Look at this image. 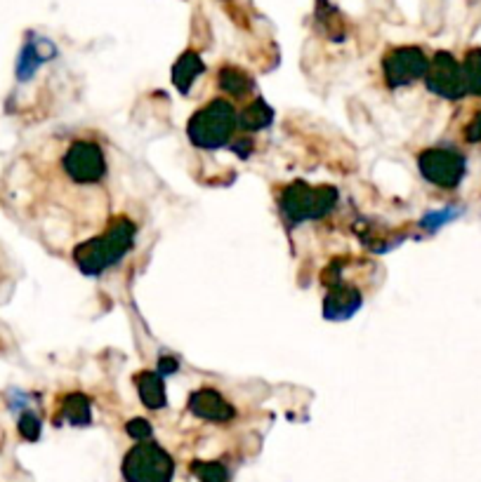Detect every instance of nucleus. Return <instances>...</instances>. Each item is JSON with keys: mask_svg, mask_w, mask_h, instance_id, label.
<instances>
[{"mask_svg": "<svg viewBox=\"0 0 481 482\" xmlns=\"http://www.w3.org/2000/svg\"><path fill=\"white\" fill-rule=\"evenodd\" d=\"M132 241H135V226L132 221L121 217L111 224L102 238L78 245L74 252L76 262L85 275H100L104 268L121 262L125 252L132 248Z\"/></svg>", "mask_w": 481, "mask_h": 482, "instance_id": "1", "label": "nucleus"}, {"mask_svg": "<svg viewBox=\"0 0 481 482\" xmlns=\"http://www.w3.org/2000/svg\"><path fill=\"white\" fill-rule=\"evenodd\" d=\"M236 125L238 115L234 107H231L229 101L215 99L191 115L187 132H189L191 144H196L198 148L215 151V148H222L229 144L231 134L236 132Z\"/></svg>", "mask_w": 481, "mask_h": 482, "instance_id": "2", "label": "nucleus"}, {"mask_svg": "<svg viewBox=\"0 0 481 482\" xmlns=\"http://www.w3.org/2000/svg\"><path fill=\"white\" fill-rule=\"evenodd\" d=\"M338 202V191L335 188H309L305 184H293L285 188L281 195V209L291 221H305V219H319L333 205Z\"/></svg>", "mask_w": 481, "mask_h": 482, "instance_id": "3", "label": "nucleus"}, {"mask_svg": "<svg viewBox=\"0 0 481 482\" xmlns=\"http://www.w3.org/2000/svg\"><path fill=\"white\" fill-rule=\"evenodd\" d=\"M64 168H67L68 177L78 184H95L107 172V162H104V155L97 144L78 141L64 155Z\"/></svg>", "mask_w": 481, "mask_h": 482, "instance_id": "4", "label": "nucleus"}, {"mask_svg": "<svg viewBox=\"0 0 481 482\" xmlns=\"http://www.w3.org/2000/svg\"><path fill=\"white\" fill-rule=\"evenodd\" d=\"M421 172L422 177L441 188H453L462 179L465 172V161L453 151L444 148H432L421 155Z\"/></svg>", "mask_w": 481, "mask_h": 482, "instance_id": "5", "label": "nucleus"}, {"mask_svg": "<svg viewBox=\"0 0 481 482\" xmlns=\"http://www.w3.org/2000/svg\"><path fill=\"white\" fill-rule=\"evenodd\" d=\"M387 81L392 88L413 83L425 71V57L418 50H399L385 61Z\"/></svg>", "mask_w": 481, "mask_h": 482, "instance_id": "6", "label": "nucleus"}, {"mask_svg": "<svg viewBox=\"0 0 481 482\" xmlns=\"http://www.w3.org/2000/svg\"><path fill=\"white\" fill-rule=\"evenodd\" d=\"M125 470L130 476L137 478L140 473H156L158 478L170 476V459L161 452L156 445H140L132 454L125 459Z\"/></svg>", "mask_w": 481, "mask_h": 482, "instance_id": "7", "label": "nucleus"}, {"mask_svg": "<svg viewBox=\"0 0 481 482\" xmlns=\"http://www.w3.org/2000/svg\"><path fill=\"white\" fill-rule=\"evenodd\" d=\"M189 409L196 416H204L208 422H227L234 416V407L227 405L222 395L217 393V391L204 389L196 391V393L191 395L189 400Z\"/></svg>", "mask_w": 481, "mask_h": 482, "instance_id": "8", "label": "nucleus"}, {"mask_svg": "<svg viewBox=\"0 0 481 482\" xmlns=\"http://www.w3.org/2000/svg\"><path fill=\"white\" fill-rule=\"evenodd\" d=\"M428 85L441 97H461L462 94V78L458 68L451 59L439 57L434 64L432 74L428 75Z\"/></svg>", "mask_w": 481, "mask_h": 482, "instance_id": "9", "label": "nucleus"}, {"mask_svg": "<svg viewBox=\"0 0 481 482\" xmlns=\"http://www.w3.org/2000/svg\"><path fill=\"white\" fill-rule=\"evenodd\" d=\"M361 306V295L352 288H335V292L328 295L324 306L325 318L331 320H345L349 315H354Z\"/></svg>", "mask_w": 481, "mask_h": 482, "instance_id": "10", "label": "nucleus"}, {"mask_svg": "<svg viewBox=\"0 0 481 482\" xmlns=\"http://www.w3.org/2000/svg\"><path fill=\"white\" fill-rule=\"evenodd\" d=\"M137 386H140V395H142V402L147 407L158 409L165 405V391H163V376L154 375V372H147L137 379Z\"/></svg>", "mask_w": 481, "mask_h": 482, "instance_id": "11", "label": "nucleus"}, {"mask_svg": "<svg viewBox=\"0 0 481 482\" xmlns=\"http://www.w3.org/2000/svg\"><path fill=\"white\" fill-rule=\"evenodd\" d=\"M271 118H274V115H271V108L267 107V104H262V101H253L251 107L238 115V125L244 130H248V132H255V130L267 128L271 122Z\"/></svg>", "mask_w": 481, "mask_h": 482, "instance_id": "12", "label": "nucleus"}, {"mask_svg": "<svg viewBox=\"0 0 481 482\" xmlns=\"http://www.w3.org/2000/svg\"><path fill=\"white\" fill-rule=\"evenodd\" d=\"M61 415L67 416V422L76 423V426H85V423L92 419V415H90L88 398L81 393L68 395L67 400H64V407H61Z\"/></svg>", "mask_w": 481, "mask_h": 482, "instance_id": "13", "label": "nucleus"}, {"mask_svg": "<svg viewBox=\"0 0 481 482\" xmlns=\"http://www.w3.org/2000/svg\"><path fill=\"white\" fill-rule=\"evenodd\" d=\"M48 57L50 54L41 52V45H34V43H31V45L24 47V52H21L20 57V67H17L20 81H28V78L36 74V68L41 67Z\"/></svg>", "mask_w": 481, "mask_h": 482, "instance_id": "14", "label": "nucleus"}, {"mask_svg": "<svg viewBox=\"0 0 481 482\" xmlns=\"http://www.w3.org/2000/svg\"><path fill=\"white\" fill-rule=\"evenodd\" d=\"M198 74H201V64H198L196 57H187V59H182L177 64L175 85L182 90V92H187V90L191 88V83L196 81Z\"/></svg>", "mask_w": 481, "mask_h": 482, "instance_id": "15", "label": "nucleus"}, {"mask_svg": "<svg viewBox=\"0 0 481 482\" xmlns=\"http://www.w3.org/2000/svg\"><path fill=\"white\" fill-rule=\"evenodd\" d=\"M220 83H222V88L227 90L229 94H245V90L251 88V83H248V78H245L244 74H238V71H227V74L220 78Z\"/></svg>", "mask_w": 481, "mask_h": 482, "instance_id": "16", "label": "nucleus"}, {"mask_svg": "<svg viewBox=\"0 0 481 482\" xmlns=\"http://www.w3.org/2000/svg\"><path fill=\"white\" fill-rule=\"evenodd\" d=\"M458 215H461V209H453V208L441 209V212H432V215H428L425 219H422V226L439 228V226H444V224H448L451 219H455Z\"/></svg>", "mask_w": 481, "mask_h": 482, "instance_id": "17", "label": "nucleus"}, {"mask_svg": "<svg viewBox=\"0 0 481 482\" xmlns=\"http://www.w3.org/2000/svg\"><path fill=\"white\" fill-rule=\"evenodd\" d=\"M20 429L21 433L27 438H38V431H41V422H38V416L34 415V412H24V416L20 419Z\"/></svg>", "mask_w": 481, "mask_h": 482, "instance_id": "18", "label": "nucleus"}, {"mask_svg": "<svg viewBox=\"0 0 481 482\" xmlns=\"http://www.w3.org/2000/svg\"><path fill=\"white\" fill-rule=\"evenodd\" d=\"M128 431H130V436L147 438L149 436V423L144 422V419H132V422L128 423Z\"/></svg>", "mask_w": 481, "mask_h": 482, "instance_id": "19", "label": "nucleus"}, {"mask_svg": "<svg viewBox=\"0 0 481 482\" xmlns=\"http://www.w3.org/2000/svg\"><path fill=\"white\" fill-rule=\"evenodd\" d=\"M175 369H177V362L172 360V358H163V360H161V372H158V375L168 376L170 372H175Z\"/></svg>", "mask_w": 481, "mask_h": 482, "instance_id": "20", "label": "nucleus"}]
</instances>
